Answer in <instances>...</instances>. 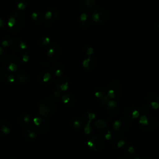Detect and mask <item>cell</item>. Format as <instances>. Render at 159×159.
I'll use <instances>...</instances> for the list:
<instances>
[{
  "mask_svg": "<svg viewBox=\"0 0 159 159\" xmlns=\"http://www.w3.org/2000/svg\"><path fill=\"white\" fill-rule=\"evenodd\" d=\"M25 23L24 15L19 12H12L8 20L7 26L12 33H17L20 31Z\"/></svg>",
  "mask_w": 159,
  "mask_h": 159,
  "instance_id": "cell-1",
  "label": "cell"
},
{
  "mask_svg": "<svg viewBox=\"0 0 159 159\" xmlns=\"http://www.w3.org/2000/svg\"><path fill=\"white\" fill-rule=\"evenodd\" d=\"M56 110L55 102L50 99L42 100L39 105L38 111L40 114L45 117H52Z\"/></svg>",
  "mask_w": 159,
  "mask_h": 159,
  "instance_id": "cell-2",
  "label": "cell"
},
{
  "mask_svg": "<svg viewBox=\"0 0 159 159\" xmlns=\"http://www.w3.org/2000/svg\"><path fill=\"white\" fill-rule=\"evenodd\" d=\"M30 125L32 129L41 134L47 132L50 129V124L49 121L40 117H34L31 120Z\"/></svg>",
  "mask_w": 159,
  "mask_h": 159,
  "instance_id": "cell-3",
  "label": "cell"
},
{
  "mask_svg": "<svg viewBox=\"0 0 159 159\" xmlns=\"http://www.w3.org/2000/svg\"><path fill=\"white\" fill-rule=\"evenodd\" d=\"M139 124L141 129L145 131L154 130L158 126L157 120L153 117L146 114L140 116Z\"/></svg>",
  "mask_w": 159,
  "mask_h": 159,
  "instance_id": "cell-4",
  "label": "cell"
},
{
  "mask_svg": "<svg viewBox=\"0 0 159 159\" xmlns=\"http://www.w3.org/2000/svg\"><path fill=\"white\" fill-rule=\"evenodd\" d=\"M6 70L9 72H14L20 68V60L15 54L8 55L4 62Z\"/></svg>",
  "mask_w": 159,
  "mask_h": 159,
  "instance_id": "cell-5",
  "label": "cell"
},
{
  "mask_svg": "<svg viewBox=\"0 0 159 159\" xmlns=\"http://www.w3.org/2000/svg\"><path fill=\"white\" fill-rule=\"evenodd\" d=\"M108 12L101 7L94 9L91 13L92 20L98 24H104L108 20Z\"/></svg>",
  "mask_w": 159,
  "mask_h": 159,
  "instance_id": "cell-6",
  "label": "cell"
},
{
  "mask_svg": "<svg viewBox=\"0 0 159 159\" xmlns=\"http://www.w3.org/2000/svg\"><path fill=\"white\" fill-rule=\"evenodd\" d=\"M122 93V87L119 82L117 80H112L107 89V95L109 99H116L120 96Z\"/></svg>",
  "mask_w": 159,
  "mask_h": 159,
  "instance_id": "cell-7",
  "label": "cell"
},
{
  "mask_svg": "<svg viewBox=\"0 0 159 159\" xmlns=\"http://www.w3.org/2000/svg\"><path fill=\"white\" fill-rule=\"evenodd\" d=\"M130 126L129 120L127 119H118L116 120L112 126V130L117 133H123L128 130Z\"/></svg>",
  "mask_w": 159,
  "mask_h": 159,
  "instance_id": "cell-8",
  "label": "cell"
},
{
  "mask_svg": "<svg viewBox=\"0 0 159 159\" xmlns=\"http://www.w3.org/2000/svg\"><path fill=\"white\" fill-rule=\"evenodd\" d=\"M87 146L88 148L94 152L100 151L103 147L102 139L98 136H93L87 141Z\"/></svg>",
  "mask_w": 159,
  "mask_h": 159,
  "instance_id": "cell-9",
  "label": "cell"
},
{
  "mask_svg": "<svg viewBox=\"0 0 159 159\" xmlns=\"http://www.w3.org/2000/svg\"><path fill=\"white\" fill-rule=\"evenodd\" d=\"M147 105L152 109H159V95L154 92L148 93L146 96Z\"/></svg>",
  "mask_w": 159,
  "mask_h": 159,
  "instance_id": "cell-10",
  "label": "cell"
},
{
  "mask_svg": "<svg viewBox=\"0 0 159 159\" xmlns=\"http://www.w3.org/2000/svg\"><path fill=\"white\" fill-rule=\"evenodd\" d=\"M61 55V49L56 44H52L48 48L47 56L52 61H55L59 58Z\"/></svg>",
  "mask_w": 159,
  "mask_h": 159,
  "instance_id": "cell-11",
  "label": "cell"
},
{
  "mask_svg": "<svg viewBox=\"0 0 159 159\" xmlns=\"http://www.w3.org/2000/svg\"><path fill=\"white\" fill-rule=\"evenodd\" d=\"M97 65V61L96 59L92 55L87 56L83 61H82V66L84 69L86 71H91L94 70Z\"/></svg>",
  "mask_w": 159,
  "mask_h": 159,
  "instance_id": "cell-12",
  "label": "cell"
},
{
  "mask_svg": "<svg viewBox=\"0 0 159 159\" xmlns=\"http://www.w3.org/2000/svg\"><path fill=\"white\" fill-rule=\"evenodd\" d=\"M70 86V80L66 76H60L56 81V89L63 92L66 91Z\"/></svg>",
  "mask_w": 159,
  "mask_h": 159,
  "instance_id": "cell-13",
  "label": "cell"
},
{
  "mask_svg": "<svg viewBox=\"0 0 159 159\" xmlns=\"http://www.w3.org/2000/svg\"><path fill=\"white\" fill-rule=\"evenodd\" d=\"M111 146L114 148H120L127 143V139L123 135H116L111 139Z\"/></svg>",
  "mask_w": 159,
  "mask_h": 159,
  "instance_id": "cell-14",
  "label": "cell"
},
{
  "mask_svg": "<svg viewBox=\"0 0 159 159\" xmlns=\"http://www.w3.org/2000/svg\"><path fill=\"white\" fill-rule=\"evenodd\" d=\"M38 78L40 83L44 85L51 84L53 80V76L52 73L47 71H43L40 72Z\"/></svg>",
  "mask_w": 159,
  "mask_h": 159,
  "instance_id": "cell-15",
  "label": "cell"
},
{
  "mask_svg": "<svg viewBox=\"0 0 159 159\" xmlns=\"http://www.w3.org/2000/svg\"><path fill=\"white\" fill-rule=\"evenodd\" d=\"M106 111L109 115L114 116L116 114L119 109V105L115 99H111L108 101L106 106Z\"/></svg>",
  "mask_w": 159,
  "mask_h": 159,
  "instance_id": "cell-16",
  "label": "cell"
},
{
  "mask_svg": "<svg viewBox=\"0 0 159 159\" xmlns=\"http://www.w3.org/2000/svg\"><path fill=\"white\" fill-rule=\"evenodd\" d=\"M61 99L63 104L68 107H71L74 106L76 102V99L75 96L71 93H66L63 94L61 96Z\"/></svg>",
  "mask_w": 159,
  "mask_h": 159,
  "instance_id": "cell-17",
  "label": "cell"
},
{
  "mask_svg": "<svg viewBox=\"0 0 159 159\" xmlns=\"http://www.w3.org/2000/svg\"><path fill=\"white\" fill-rule=\"evenodd\" d=\"M11 126L10 122L5 119L0 121V137H4L8 135L11 132Z\"/></svg>",
  "mask_w": 159,
  "mask_h": 159,
  "instance_id": "cell-18",
  "label": "cell"
},
{
  "mask_svg": "<svg viewBox=\"0 0 159 159\" xmlns=\"http://www.w3.org/2000/svg\"><path fill=\"white\" fill-rule=\"evenodd\" d=\"M124 115L128 119H136L140 116V112L134 107H129L125 109Z\"/></svg>",
  "mask_w": 159,
  "mask_h": 159,
  "instance_id": "cell-19",
  "label": "cell"
},
{
  "mask_svg": "<svg viewBox=\"0 0 159 159\" xmlns=\"http://www.w3.org/2000/svg\"><path fill=\"white\" fill-rule=\"evenodd\" d=\"M11 47L14 50L17 52L25 51V50L27 48V45L26 42L20 39H16L14 40Z\"/></svg>",
  "mask_w": 159,
  "mask_h": 159,
  "instance_id": "cell-20",
  "label": "cell"
},
{
  "mask_svg": "<svg viewBox=\"0 0 159 159\" xmlns=\"http://www.w3.org/2000/svg\"><path fill=\"white\" fill-rule=\"evenodd\" d=\"M60 16V12L57 9H50L47 11L44 15L45 19L48 21H54L56 20Z\"/></svg>",
  "mask_w": 159,
  "mask_h": 159,
  "instance_id": "cell-21",
  "label": "cell"
},
{
  "mask_svg": "<svg viewBox=\"0 0 159 159\" xmlns=\"http://www.w3.org/2000/svg\"><path fill=\"white\" fill-rule=\"evenodd\" d=\"M80 25L83 28H88L89 27L92 22V19L91 17H90L88 14L86 13H82L81 14L80 16V20H79Z\"/></svg>",
  "mask_w": 159,
  "mask_h": 159,
  "instance_id": "cell-22",
  "label": "cell"
},
{
  "mask_svg": "<svg viewBox=\"0 0 159 159\" xmlns=\"http://www.w3.org/2000/svg\"><path fill=\"white\" fill-rule=\"evenodd\" d=\"M16 81L20 84H25L28 81V75L24 71H20L17 72L15 75Z\"/></svg>",
  "mask_w": 159,
  "mask_h": 159,
  "instance_id": "cell-23",
  "label": "cell"
},
{
  "mask_svg": "<svg viewBox=\"0 0 159 159\" xmlns=\"http://www.w3.org/2000/svg\"><path fill=\"white\" fill-rule=\"evenodd\" d=\"M19 122L20 125L22 127H26L29 126L31 122V119L30 116L27 113L22 114L19 117Z\"/></svg>",
  "mask_w": 159,
  "mask_h": 159,
  "instance_id": "cell-24",
  "label": "cell"
},
{
  "mask_svg": "<svg viewBox=\"0 0 159 159\" xmlns=\"http://www.w3.org/2000/svg\"><path fill=\"white\" fill-rule=\"evenodd\" d=\"M53 74L57 76L60 77L62 76L63 71H64V67L62 63H55L52 68Z\"/></svg>",
  "mask_w": 159,
  "mask_h": 159,
  "instance_id": "cell-25",
  "label": "cell"
},
{
  "mask_svg": "<svg viewBox=\"0 0 159 159\" xmlns=\"http://www.w3.org/2000/svg\"><path fill=\"white\" fill-rule=\"evenodd\" d=\"M96 118V114L90 111H86L83 116L82 120L83 121V124H88V123H91V122Z\"/></svg>",
  "mask_w": 159,
  "mask_h": 159,
  "instance_id": "cell-26",
  "label": "cell"
},
{
  "mask_svg": "<svg viewBox=\"0 0 159 159\" xmlns=\"http://www.w3.org/2000/svg\"><path fill=\"white\" fill-rule=\"evenodd\" d=\"M23 137L26 141L30 142L35 140L37 135L33 129H25L23 132Z\"/></svg>",
  "mask_w": 159,
  "mask_h": 159,
  "instance_id": "cell-27",
  "label": "cell"
},
{
  "mask_svg": "<svg viewBox=\"0 0 159 159\" xmlns=\"http://www.w3.org/2000/svg\"><path fill=\"white\" fill-rule=\"evenodd\" d=\"M2 80L6 84H12L16 81L15 76L9 73H4L2 76Z\"/></svg>",
  "mask_w": 159,
  "mask_h": 159,
  "instance_id": "cell-28",
  "label": "cell"
},
{
  "mask_svg": "<svg viewBox=\"0 0 159 159\" xmlns=\"http://www.w3.org/2000/svg\"><path fill=\"white\" fill-rule=\"evenodd\" d=\"M96 0H82L81 5L83 9H89L92 7H94L96 5Z\"/></svg>",
  "mask_w": 159,
  "mask_h": 159,
  "instance_id": "cell-29",
  "label": "cell"
},
{
  "mask_svg": "<svg viewBox=\"0 0 159 159\" xmlns=\"http://www.w3.org/2000/svg\"><path fill=\"white\" fill-rule=\"evenodd\" d=\"M124 153L127 156H132L135 153V150L134 147L131 143H126L124 146Z\"/></svg>",
  "mask_w": 159,
  "mask_h": 159,
  "instance_id": "cell-30",
  "label": "cell"
},
{
  "mask_svg": "<svg viewBox=\"0 0 159 159\" xmlns=\"http://www.w3.org/2000/svg\"><path fill=\"white\" fill-rule=\"evenodd\" d=\"M71 124L75 129H80L83 126V121L80 117H75L71 120Z\"/></svg>",
  "mask_w": 159,
  "mask_h": 159,
  "instance_id": "cell-31",
  "label": "cell"
},
{
  "mask_svg": "<svg viewBox=\"0 0 159 159\" xmlns=\"http://www.w3.org/2000/svg\"><path fill=\"white\" fill-rule=\"evenodd\" d=\"M94 125L98 129H104L107 127L108 122L105 119H98L94 122Z\"/></svg>",
  "mask_w": 159,
  "mask_h": 159,
  "instance_id": "cell-32",
  "label": "cell"
},
{
  "mask_svg": "<svg viewBox=\"0 0 159 159\" xmlns=\"http://www.w3.org/2000/svg\"><path fill=\"white\" fill-rule=\"evenodd\" d=\"M94 94L96 98L99 99L107 94V90L102 86H98L95 89Z\"/></svg>",
  "mask_w": 159,
  "mask_h": 159,
  "instance_id": "cell-33",
  "label": "cell"
},
{
  "mask_svg": "<svg viewBox=\"0 0 159 159\" xmlns=\"http://www.w3.org/2000/svg\"><path fill=\"white\" fill-rule=\"evenodd\" d=\"M32 19L37 23H42L43 20V16L40 12L34 11L31 14Z\"/></svg>",
  "mask_w": 159,
  "mask_h": 159,
  "instance_id": "cell-34",
  "label": "cell"
},
{
  "mask_svg": "<svg viewBox=\"0 0 159 159\" xmlns=\"http://www.w3.org/2000/svg\"><path fill=\"white\" fill-rule=\"evenodd\" d=\"M101 139L104 140H110L112 139V132L109 129L107 128L103 129L101 133Z\"/></svg>",
  "mask_w": 159,
  "mask_h": 159,
  "instance_id": "cell-35",
  "label": "cell"
},
{
  "mask_svg": "<svg viewBox=\"0 0 159 159\" xmlns=\"http://www.w3.org/2000/svg\"><path fill=\"white\" fill-rule=\"evenodd\" d=\"M13 39L9 36L4 37L1 40V45L3 47H11L13 43Z\"/></svg>",
  "mask_w": 159,
  "mask_h": 159,
  "instance_id": "cell-36",
  "label": "cell"
},
{
  "mask_svg": "<svg viewBox=\"0 0 159 159\" xmlns=\"http://www.w3.org/2000/svg\"><path fill=\"white\" fill-rule=\"evenodd\" d=\"M39 42L41 46L47 47L50 45L51 43L50 39L47 36H42L39 40Z\"/></svg>",
  "mask_w": 159,
  "mask_h": 159,
  "instance_id": "cell-37",
  "label": "cell"
},
{
  "mask_svg": "<svg viewBox=\"0 0 159 159\" xmlns=\"http://www.w3.org/2000/svg\"><path fill=\"white\" fill-rule=\"evenodd\" d=\"M20 61H21L23 63H27L29 60H30V54L27 51H24L20 55V58H19Z\"/></svg>",
  "mask_w": 159,
  "mask_h": 159,
  "instance_id": "cell-38",
  "label": "cell"
},
{
  "mask_svg": "<svg viewBox=\"0 0 159 159\" xmlns=\"http://www.w3.org/2000/svg\"><path fill=\"white\" fill-rule=\"evenodd\" d=\"M83 131L84 133L86 135H89L93 132V127L91 123L84 124H83Z\"/></svg>",
  "mask_w": 159,
  "mask_h": 159,
  "instance_id": "cell-39",
  "label": "cell"
},
{
  "mask_svg": "<svg viewBox=\"0 0 159 159\" xmlns=\"http://www.w3.org/2000/svg\"><path fill=\"white\" fill-rule=\"evenodd\" d=\"M16 6L20 10H24L28 6V2L26 0H20L17 2Z\"/></svg>",
  "mask_w": 159,
  "mask_h": 159,
  "instance_id": "cell-40",
  "label": "cell"
},
{
  "mask_svg": "<svg viewBox=\"0 0 159 159\" xmlns=\"http://www.w3.org/2000/svg\"><path fill=\"white\" fill-rule=\"evenodd\" d=\"M61 91L56 89L55 91H54L52 94V98L53 100L55 101H58L59 99H61Z\"/></svg>",
  "mask_w": 159,
  "mask_h": 159,
  "instance_id": "cell-41",
  "label": "cell"
},
{
  "mask_svg": "<svg viewBox=\"0 0 159 159\" xmlns=\"http://www.w3.org/2000/svg\"><path fill=\"white\" fill-rule=\"evenodd\" d=\"M109 100V98L106 94L104 96L99 98V104L100 106H106Z\"/></svg>",
  "mask_w": 159,
  "mask_h": 159,
  "instance_id": "cell-42",
  "label": "cell"
},
{
  "mask_svg": "<svg viewBox=\"0 0 159 159\" xmlns=\"http://www.w3.org/2000/svg\"><path fill=\"white\" fill-rule=\"evenodd\" d=\"M84 52L87 56L92 55L94 52L93 48L89 45H86L84 48Z\"/></svg>",
  "mask_w": 159,
  "mask_h": 159,
  "instance_id": "cell-43",
  "label": "cell"
},
{
  "mask_svg": "<svg viewBox=\"0 0 159 159\" xmlns=\"http://www.w3.org/2000/svg\"><path fill=\"white\" fill-rule=\"evenodd\" d=\"M5 55H6L5 50L2 47H0V61L4 59V58L5 57Z\"/></svg>",
  "mask_w": 159,
  "mask_h": 159,
  "instance_id": "cell-44",
  "label": "cell"
},
{
  "mask_svg": "<svg viewBox=\"0 0 159 159\" xmlns=\"http://www.w3.org/2000/svg\"><path fill=\"white\" fill-rule=\"evenodd\" d=\"M5 25H6L5 21L4 20V19L0 17V29H3L5 27Z\"/></svg>",
  "mask_w": 159,
  "mask_h": 159,
  "instance_id": "cell-45",
  "label": "cell"
},
{
  "mask_svg": "<svg viewBox=\"0 0 159 159\" xmlns=\"http://www.w3.org/2000/svg\"><path fill=\"white\" fill-rule=\"evenodd\" d=\"M2 75H1V74L0 73V81L2 80Z\"/></svg>",
  "mask_w": 159,
  "mask_h": 159,
  "instance_id": "cell-46",
  "label": "cell"
},
{
  "mask_svg": "<svg viewBox=\"0 0 159 159\" xmlns=\"http://www.w3.org/2000/svg\"><path fill=\"white\" fill-rule=\"evenodd\" d=\"M157 28H158V30H159V22L157 23Z\"/></svg>",
  "mask_w": 159,
  "mask_h": 159,
  "instance_id": "cell-47",
  "label": "cell"
}]
</instances>
